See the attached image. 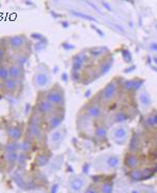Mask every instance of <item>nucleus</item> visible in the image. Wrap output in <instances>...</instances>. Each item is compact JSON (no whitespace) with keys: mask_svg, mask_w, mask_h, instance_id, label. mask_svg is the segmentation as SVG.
Instances as JSON below:
<instances>
[{"mask_svg":"<svg viewBox=\"0 0 157 193\" xmlns=\"http://www.w3.org/2000/svg\"><path fill=\"white\" fill-rule=\"evenodd\" d=\"M86 193H99V192L95 189H93V188H89V189H87Z\"/></svg>","mask_w":157,"mask_h":193,"instance_id":"f704fd0d","label":"nucleus"},{"mask_svg":"<svg viewBox=\"0 0 157 193\" xmlns=\"http://www.w3.org/2000/svg\"><path fill=\"white\" fill-rule=\"evenodd\" d=\"M137 164H138V159L134 154H130L127 157V159H126V165L129 168H135L136 166H137Z\"/></svg>","mask_w":157,"mask_h":193,"instance_id":"a211bd4d","label":"nucleus"},{"mask_svg":"<svg viewBox=\"0 0 157 193\" xmlns=\"http://www.w3.org/2000/svg\"><path fill=\"white\" fill-rule=\"evenodd\" d=\"M19 148H20V145L17 142L12 141L4 146V150H5V152H17Z\"/></svg>","mask_w":157,"mask_h":193,"instance_id":"2eb2a0df","label":"nucleus"},{"mask_svg":"<svg viewBox=\"0 0 157 193\" xmlns=\"http://www.w3.org/2000/svg\"><path fill=\"white\" fill-rule=\"evenodd\" d=\"M17 88H18V81L17 80L9 78L4 82H2V89L4 91L9 92V93H14L17 90Z\"/></svg>","mask_w":157,"mask_h":193,"instance_id":"1a4fd4ad","label":"nucleus"},{"mask_svg":"<svg viewBox=\"0 0 157 193\" xmlns=\"http://www.w3.org/2000/svg\"><path fill=\"white\" fill-rule=\"evenodd\" d=\"M70 187H71V189H72L73 191H80L82 188H83V181L78 178H74V180H72L71 183H70Z\"/></svg>","mask_w":157,"mask_h":193,"instance_id":"6ab92c4d","label":"nucleus"},{"mask_svg":"<svg viewBox=\"0 0 157 193\" xmlns=\"http://www.w3.org/2000/svg\"><path fill=\"white\" fill-rule=\"evenodd\" d=\"M22 134H23L22 129L19 126H11L7 129V135H9L12 141L17 142L18 140H20L22 138Z\"/></svg>","mask_w":157,"mask_h":193,"instance_id":"9d476101","label":"nucleus"},{"mask_svg":"<svg viewBox=\"0 0 157 193\" xmlns=\"http://www.w3.org/2000/svg\"><path fill=\"white\" fill-rule=\"evenodd\" d=\"M86 114L91 119H99L102 114V109L97 105H89L86 108Z\"/></svg>","mask_w":157,"mask_h":193,"instance_id":"f8f14e48","label":"nucleus"},{"mask_svg":"<svg viewBox=\"0 0 157 193\" xmlns=\"http://www.w3.org/2000/svg\"><path fill=\"white\" fill-rule=\"evenodd\" d=\"M63 122V116L62 114H52L47 119V125H48L49 129H57L59 126Z\"/></svg>","mask_w":157,"mask_h":193,"instance_id":"6e6552de","label":"nucleus"},{"mask_svg":"<svg viewBox=\"0 0 157 193\" xmlns=\"http://www.w3.org/2000/svg\"><path fill=\"white\" fill-rule=\"evenodd\" d=\"M145 125L147 126L148 128H154V127H157V114L148 116L145 121Z\"/></svg>","mask_w":157,"mask_h":193,"instance_id":"4468645a","label":"nucleus"},{"mask_svg":"<svg viewBox=\"0 0 157 193\" xmlns=\"http://www.w3.org/2000/svg\"><path fill=\"white\" fill-rule=\"evenodd\" d=\"M26 135L27 139L30 140V141L33 139L40 138L41 137V127H40V124H30V123H28Z\"/></svg>","mask_w":157,"mask_h":193,"instance_id":"0eeeda50","label":"nucleus"},{"mask_svg":"<svg viewBox=\"0 0 157 193\" xmlns=\"http://www.w3.org/2000/svg\"><path fill=\"white\" fill-rule=\"evenodd\" d=\"M46 68L45 69H41L40 66H38V69L34 75L33 83L35 87H37V88H44L45 86L48 85L50 77H49V74Z\"/></svg>","mask_w":157,"mask_h":193,"instance_id":"f03ea898","label":"nucleus"},{"mask_svg":"<svg viewBox=\"0 0 157 193\" xmlns=\"http://www.w3.org/2000/svg\"><path fill=\"white\" fill-rule=\"evenodd\" d=\"M7 44H9V48L13 50H20L26 44V38L23 35H15L9 38Z\"/></svg>","mask_w":157,"mask_h":193,"instance_id":"7ed1b4c3","label":"nucleus"},{"mask_svg":"<svg viewBox=\"0 0 157 193\" xmlns=\"http://www.w3.org/2000/svg\"><path fill=\"white\" fill-rule=\"evenodd\" d=\"M104 50H105V49H104L103 47H97V48L91 49L90 54H91V55L95 56V57H99V56L103 55L104 52H104Z\"/></svg>","mask_w":157,"mask_h":193,"instance_id":"c756f323","label":"nucleus"},{"mask_svg":"<svg viewBox=\"0 0 157 193\" xmlns=\"http://www.w3.org/2000/svg\"><path fill=\"white\" fill-rule=\"evenodd\" d=\"M126 87L129 89L131 88H137L138 87V85H137V83L136 82H133V81H129V82L126 83Z\"/></svg>","mask_w":157,"mask_h":193,"instance_id":"72a5a7b5","label":"nucleus"},{"mask_svg":"<svg viewBox=\"0 0 157 193\" xmlns=\"http://www.w3.org/2000/svg\"><path fill=\"white\" fill-rule=\"evenodd\" d=\"M107 163H108V165L110 166V167L114 168V167H116V166L119 164V159H118V157H116V156H110L108 159V161H107Z\"/></svg>","mask_w":157,"mask_h":193,"instance_id":"a878e982","label":"nucleus"},{"mask_svg":"<svg viewBox=\"0 0 157 193\" xmlns=\"http://www.w3.org/2000/svg\"><path fill=\"white\" fill-rule=\"evenodd\" d=\"M46 100L54 105V107H62L64 105V93L61 88H52L46 93Z\"/></svg>","mask_w":157,"mask_h":193,"instance_id":"f257e3e1","label":"nucleus"},{"mask_svg":"<svg viewBox=\"0 0 157 193\" xmlns=\"http://www.w3.org/2000/svg\"><path fill=\"white\" fill-rule=\"evenodd\" d=\"M151 48L152 49H155V50H157V44H156V43L152 44V45H151Z\"/></svg>","mask_w":157,"mask_h":193,"instance_id":"c9c22d12","label":"nucleus"},{"mask_svg":"<svg viewBox=\"0 0 157 193\" xmlns=\"http://www.w3.org/2000/svg\"><path fill=\"white\" fill-rule=\"evenodd\" d=\"M137 147H138V138L137 137H133L132 140H131V144H130V150L131 151H135L137 150Z\"/></svg>","mask_w":157,"mask_h":193,"instance_id":"bb28decb","label":"nucleus"},{"mask_svg":"<svg viewBox=\"0 0 157 193\" xmlns=\"http://www.w3.org/2000/svg\"><path fill=\"white\" fill-rule=\"evenodd\" d=\"M5 54H6L5 47H4V45H2L0 43V64H3V60L5 59Z\"/></svg>","mask_w":157,"mask_h":193,"instance_id":"7c9ffc66","label":"nucleus"},{"mask_svg":"<svg viewBox=\"0 0 157 193\" xmlns=\"http://www.w3.org/2000/svg\"><path fill=\"white\" fill-rule=\"evenodd\" d=\"M9 78V67L4 64H0V81L4 82L5 80Z\"/></svg>","mask_w":157,"mask_h":193,"instance_id":"dca6fc26","label":"nucleus"},{"mask_svg":"<svg viewBox=\"0 0 157 193\" xmlns=\"http://www.w3.org/2000/svg\"><path fill=\"white\" fill-rule=\"evenodd\" d=\"M130 176L133 180H142L144 178V172L142 170H138V169H134L133 171H131Z\"/></svg>","mask_w":157,"mask_h":193,"instance_id":"5701e85b","label":"nucleus"},{"mask_svg":"<svg viewBox=\"0 0 157 193\" xmlns=\"http://www.w3.org/2000/svg\"><path fill=\"white\" fill-rule=\"evenodd\" d=\"M154 62H156L157 63V58H154Z\"/></svg>","mask_w":157,"mask_h":193,"instance_id":"e433bc0d","label":"nucleus"},{"mask_svg":"<svg viewBox=\"0 0 157 193\" xmlns=\"http://www.w3.org/2000/svg\"><path fill=\"white\" fill-rule=\"evenodd\" d=\"M37 108H38V114L40 116H50L52 114H54L56 107H54V105L49 101H47L46 99H42L39 102Z\"/></svg>","mask_w":157,"mask_h":193,"instance_id":"20e7f679","label":"nucleus"},{"mask_svg":"<svg viewBox=\"0 0 157 193\" xmlns=\"http://www.w3.org/2000/svg\"><path fill=\"white\" fill-rule=\"evenodd\" d=\"M113 137H114L115 141L117 142V143H123L124 141H126V139L128 137L127 129L125 128V127H123V126L118 127L113 132Z\"/></svg>","mask_w":157,"mask_h":193,"instance_id":"9b49d317","label":"nucleus"},{"mask_svg":"<svg viewBox=\"0 0 157 193\" xmlns=\"http://www.w3.org/2000/svg\"><path fill=\"white\" fill-rule=\"evenodd\" d=\"M102 193H112V186L110 184H105L102 186Z\"/></svg>","mask_w":157,"mask_h":193,"instance_id":"473e14b6","label":"nucleus"},{"mask_svg":"<svg viewBox=\"0 0 157 193\" xmlns=\"http://www.w3.org/2000/svg\"><path fill=\"white\" fill-rule=\"evenodd\" d=\"M116 90H117L116 84H115L114 82L109 83L108 85L105 87L103 92H102V100H103L104 102H109L115 95Z\"/></svg>","mask_w":157,"mask_h":193,"instance_id":"39448f33","label":"nucleus"},{"mask_svg":"<svg viewBox=\"0 0 157 193\" xmlns=\"http://www.w3.org/2000/svg\"><path fill=\"white\" fill-rule=\"evenodd\" d=\"M0 148H1V144H0Z\"/></svg>","mask_w":157,"mask_h":193,"instance_id":"4c0bfd02","label":"nucleus"},{"mask_svg":"<svg viewBox=\"0 0 157 193\" xmlns=\"http://www.w3.org/2000/svg\"><path fill=\"white\" fill-rule=\"evenodd\" d=\"M48 162V157L45 155V154H40V155L37 156L36 159V165L38 167H43V166H45Z\"/></svg>","mask_w":157,"mask_h":193,"instance_id":"4be33fe9","label":"nucleus"},{"mask_svg":"<svg viewBox=\"0 0 157 193\" xmlns=\"http://www.w3.org/2000/svg\"><path fill=\"white\" fill-rule=\"evenodd\" d=\"M4 159L9 164H14L16 161H18V153L17 152H5Z\"/></svg>","mask_w":157,"mask_h":193,"instance_id":"412c9836","label":"nucleus"},{"mask_svg":"<svg viewBox=\"0 0 157 193\" xmlns=\"http://www.w3.org/2000/svg\"><path fill=\"white\" fill-rule=\"evenodd\" d=\"M111 66H112V62L111 61L104 63V64L102 65V68H101V73H102V74H106V73H108V71H110Z\"/></svg>","mask_w":157,"mask_h":193,"instance_id":"c85d7f7f","label":"nucleus"},{"mask_svg":"<svg viewBox=\"0 0 157 193\" xmlns=\"http://www.w3.org/2000/svg\"><path fill=\"white\" fill-rule=\"evenodd\" d=\"M106 133H107V130L104 126H97V129H95V135L97 138H105Z\"/></svg>","mask_w":157,"mask_h":193,"instance_id":"b1692460","label":"nucleus"},{"mask_svg":"<svg viewBox=\"0 0 157 193\" xmlns=\"http://www.w3.org/2000/svg\"><path fill=\"white\" fill-rule=\"evenodd\" d=\"M21 149L23 150V152H28V151H30V149H32V141L28 140V139H25L21 145Z\"/></svg>","mask_w":157,"mask_h":193,"instance_id":"393cba45","label":"nucleus"},{"mask_svg":"<svg viewBox=\"0 0 157 193\" xmlns=\"http://www.w3.org/2000/svg\"><path fill=\"white\" fill-rule=\"evenodd\" d=\"M62 131H61L60 129H56V130H52V132L50 133L49 135V141L52 143V145L54 144H58V143H60L61 140H62Z\"/></svg>","mask_w":157,"mask_h":193,"instance_id":"ddd939ff","label":"nucleus"},{"mask_svg":"<svg viewBox=\"0 0 157 193\" xmlns=\"http://www.w3.org/2000/svg\"><path fill=\"white\" fill-rule=\"evenodd\" d=\"M9 75L11 79H14L18 81V80L21 79V78L23 77V75H24V73H23V67L18 64H16V63L11 64L9 66Z\"/></svg>","mask_w":157,"mask_h":193,"instance_id":"423d86ee","label":"nucleus"},{"mask_svg":"<svg viewBox=\"0 0 157 193\" xmlns=\"http://www.w3.org/2000/svg\"><path fill=\"white\" fill-rule=\"evenodd\" d=\"M128 119V116L127 114H125L124 111H121V112H118L116 116H115V122H124L126 120Z\"/></svg>","mask_w":157,"mask_h":193,"instance_id":"cd10ccee","label":"nucleus"},{"mask_svg":"<svg viewBox=\"0 0 157 193\" xmlns=\"http://www.w3.org/2000/svg\"><path fill=\"white\" fill-rule=\"evenodd\" d=\"M71 13H72L73 15L78 16V17H82V18H84V19H88V20H91V21H95L92 17H90V16H88V15H85V14H82V13H78V12H76V11H72Z\"/></svg>","mask_w":157,"mask_h":193,"instance_id":"2f4dec72","label":"nucleus"},{"mask_svg":"<svg viewBox=\"0 0 157 193\" xmlns=\"http://www.w3.org/2000/svg\"><path fill=\"white\" fill-rule=\"evenodd\" d=\"M139 101L144 106L148 107L149 105L151 104V99H150V95L147 93V92H142L139 95Z\"/></svg>","mask_w":157,"mask_h":193,"instance_id":"aec40b11","label":"nucleus"},{"mask_svg":"<svg viewBox=\"0 0 157 193\" xmlns=\"http://www.w3.org/2000/svg\"><path fill=\"white\" fill-rule=\"evenodd\" d=\"M28 60V56L26 54H24L23 52H20L16 57V64L20 65V66H23V65L26 63V61Z\"/></svg>","mask_w":157,"mask_h":193,"instance_id":"f3484780","label":"nucleus"}]
</instances>
